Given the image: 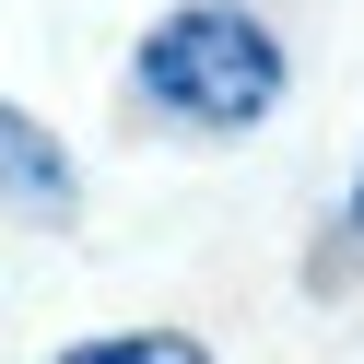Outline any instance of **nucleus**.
<instances>
[{
	"mask_svg": "<svg viewBox=\"0 0 364 364\" xmlns=\"http://www.w3.org/2000/svg\"><path fill=\"white\" fill-rule=\"evenodd\" d=\"M129 82H141L153 118H188V129H259L270 106H282L294 59H282V36H270L247 0H176L165 24L141 36Z\"/></svg>",
	"mask_w": 364,
	"mask_h": 364,
	"instance_id": "f257e3e1",
	"label": "nucleus"
},
{
	"mask_svg": "<svg viewBox=\"0 0 364 364\" xmlns=\"http://www.w3.org/2000/svg\"><path fill=\"white\" fill-rule=\"evenodd\" d=\"M0 200H12V212H36V223L71 212V153H59L48 118H24V106H0Z\"/></svg>",
	"mask_w": 364,
	"mask_h": 364,
	"instance_id": "f03ea898",
	"label": "nucleus"
},
{
	"mask_svg": "<svg viewBox=\"0 0 364 364\" xmlns=\"http://www.w3.org/2000/svg\"><path fill=\"white\" fill-rule=\"evenodd\" d=\"M59 364H212V341H188V329H106V341H71Z\"/></svg>",
	"mask_w": 364,
	"mask_h": 364,
	"instance_id": "7ed1b4c3",
	"label": "nucleus"
},
{
	"mask_svg": "<svg viewBox=\"0 0 364 364\" xmlns=\"http://www.w3.org/2000/svg\"><path fill=\"white\" fill-rule=\"evenodd\" d=\"M353 235H364V176H353Z\"/></svg>",
	"mask_w": 364,
	"mask_h": 364,
	"instance_id": "20e7f679",
	"label": "nucleus"
}]
</instances>
